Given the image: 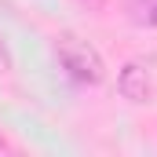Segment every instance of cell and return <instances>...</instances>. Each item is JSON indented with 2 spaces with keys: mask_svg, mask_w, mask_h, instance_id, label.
<instances>
[{
  "mask_svg": "<svg viewBox=\"0 0 157 157\" xmlns=\"http://www.w3.org/2000/svg\"><path fill=\"white\" fill-rule=\"evenodd\" d=\"M55 59L77 84H102V77H106L102 55L77 33H59L55 37Z\"/></svg>",
  "mask_w": 157,
  "mask_h": 157,
  "instance_id": "1",
  "label": "cell"
},
{
  "mask_svg": "<svg viewBox=\"0 0 157 157\" xmlns=\"http://www.w3.org/2000/svg\"><path fill=\"white\" fill-rule=\"evenodd\" d=\"M117 91L128 99V102H135V106L150 102V99H154V77H150V66H143V62H124L121 73H117Z\"/></svg>",
  "mask_w": 157,
  "mask_h": 157,
  "instance_id": "2",
  "label": "cell"
},
{
  "mask_svg": "<svg viewBox=\"0 0 157 157\" xmlns=\"http://www.w3.org/2000/svg\"><path fill=\"white\" fill-rule=\"evenodd\" d=\"M128 15H132L135 26L157 29V0H132V4H128Z\"/></svg>",
  "mask_w": 157,
  "mask_h": 157,
  "instance_id": "3",
  "label": "cell"
},
{
  "mask_svg": "<svg viewBox=\"0 0 157 157\" xmlns=\"http://www.w3.org/2000/svg\"><path fill=\"white\" fill-rule=\"evenodd\" d=\"M7 70H11V55H7V48L0 44V77H4Z\"/></svg>",
  "mask_w": 157,
  "mask_h": 157,
  "instance_id": "4",
  "label": "cell"
}]
</instances>
